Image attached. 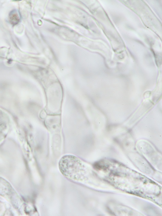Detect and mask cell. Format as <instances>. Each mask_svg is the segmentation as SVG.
Returning a JSON list of instances; mask_svg holds the SVG:
<instances>
[{"mask_svg": "<svg viewBox=\"0 0 162 216\" xmlns=\"http://www.w3.org/2000/svg\"><path fill=\"white\" fill-rule=\"evenodd\" d=\"M59 166L60 171L66 178L82 183L85 181L87 166L77 157L66 155L60 159Z\"/></svg>", "mask_w": 162, "mask_h": 216, "instance_id": "cell-1", "label": "cell"}, {"mask_svg": "<svg viewBox=\"0 0 162 216\" xmlns=\"http://www.w3.org/2000/svg\"><path fill=\"white\" fill-rule=\"evenodd\" d=\"M9 18H10V22L14 25L19 23L20 20L19 15L16 11H13V12H11Z\"/></svg>", "mask_w": 162, "mask_h": 216, "instance_id": "cell-2", "label": "cell"}]
</instances>
